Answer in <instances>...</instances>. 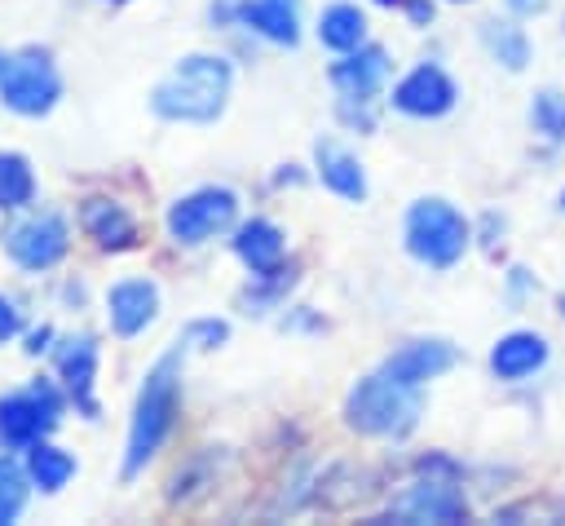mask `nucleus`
Returning a JSON list of instances; mask_svg holds the SVG:
<instances>
[{
	"instance_id": "obj_1",
	"label": "nucleus",
	"mask_w": 565,
	"mask_h": 526,
	"mask_svg": "<svg viewBox=\"0 0 565 526\" xmlns=\"http://www.w3.org/2000/svg\"><path fill=\"white\" fill-rule=\"evenodd\" d=\"M181 362H185V340H177L168 354H159L150 362V371L141 376L132 415H128V433H124V460H119V477L137 482L146 473V464L163 451V442L172 438L177 424V407H181Z\"/></svg>"
},
{
	"instance_id": "obj_2",
	"label": "nucleus",
	"mask_w": 565,
	"mask_h": 526,
	"mask_svg": "<svg viewBox=\"0 0 565 526\" xmlns=\"http://www.w3.org/2000/svg\"><path fill=\"white\" fill-rule=\"evenodd\" d=\"M234 62L225 53H185L150 88V111L163 124H216L230 106Z\"/></svg>"
},
{
	"instance_id": "obj_3",
	"label": "nucleus",
	"mask_w": 565,
	"mask_h": 526,
	"mask_svg": "<svg viewBox=\"0 0 565 526\" xmlns=\"http://www.w3.org/2000/svg\"><path fill=\"white\" fill-rule=\"evenodd\" d=\"M424 415L419 385H402L388 371L362 376L344 398V424L362 438H406Z\"/></svg>"
},
{
	"instance_id": "obj_4",
	"label": "nucleus",
	"mask_w": 565,
	"mask_h": 526,
	"mask_svg": "<svg viewBox=\"0 0 565 526\" xmlns=\"http://www.w3.org/2000/svg\"><path fill=\"white\" fill-rule=\"evenodd\" d=\"M66 407H71V398L57 385V376H31L22 389L0 393V451L22 455L26 446L53 438Z\"/></svg>"
},
{
	"instance_id": "obj_5",
	"label": "nucleus",
	"mask_w": 565,
	"mask_h": 526,
	"mask_svg": "<svg viewBox=\"0 0 565 526\" xmlns=\"http://www.w3.org/2000/svg\"><path fill=\"white\" fill-rule=\"evenodd\" d=\"M62 102V71L49 49L22 44L0 53V106L18 119H44Z\"/></svg>"
},
{
	"instance_id": "obj_6",
	"label": "nucleus",
	"mask_w": 565,
	"mask_h": 526,
	"mask_svg": "<svg viewBox=\"0 0 565 526\" xmlns=\"http://www.w3.org/2000/svg\"><path fill=\"white\" fill-rule=\"evenodd\" d=\"M402 239H406V252L428 265V270H450L463 252H468V239H472V225L468 217L441 199V194H424L406 208V221H402Z\"/></svg>"
},
{
	"instance_id": "obj_7",
	"label": "nucleus",
	"mask_w": 565,
	"mask_h": 526,
	"mask_svg": "<svg viewBox=\"0 0 565 526\" xmlns=\"http://www.w3.org/2000/svg\"><path fill=\"white\" fill-rule=\"evenodd\" d=\"M238 225V194L230 186H194L163 212V230L177 248H203Z\"/></svg>"
},
{
	"instance_id": "obj_8",
	"label": "nucleus",
	"mask_w": 565,
	"mask_h": 526,
	"mask_svg": "<svg viewBox=\"0 0 565 526\" xmlns=\"http://www.w3.org/2000/svg\"><path fill=\"white\" fill-rule=\"evenodd\" d=\"M4 256L22 270V274H49L66 261L71 252V221L57 208H26L18 212V221L4 230L0 239Z\"/></svg>"
},
{
	"instance_id": "obj_9",
	"label": "nucleus",
	"mask_w": 565,
	"mask_h": 526,
	"mask_svg": "<svg viewBox=\"0 0 565 526\" xmlns=\"http://www.w3.org/2000/svg\"><path fill=\"white\" fill-rule=\"evenodd\" d=\"M419 469H424V477H415L411 486H402V495H393L388 517L393 522H463L468 499L450 477L455 469L441 455L424 460Z\"/></svg>"
},
{
	"instance_id": "obj_10",
	"label": "nucleus",
	"mask_w": 565,
	"mask_h": 526,
	"mask_svg": "<svg viewBox=\"0 0 565 526\" xmlns=\"http://www.w3.org/2000/svg\"><path fill=\"white\" fill-rule=\"evenodd\" d=\"M49 362H53V376H57V385L66 389L71 407H75L84 420H97V415H102V402H97L102 345H97V336H88V332L57 336L53 349H49Z\"/></svg>"
},
{
	"instance_id": "obj_11",
	"label": "nucleus",
	"mask_w": 565,
	"mask_h": 526,
	"mask_svg": "<svg viewBox=\"0 0 565 526\" xmlns=\"http://www.w3.org/2000/svg\"><path fill=\"white\" fill-rule=\"evenodd\" d=\"M75 225H79V234H84L97 252H106V256L132 252V248L141 243V225H137L132 208H128L124 199H115V194H84V199L75 203Z\"/></svg>"
},
{
	"instance_id": "obj_12",
	"label": "nucleus",
	"mask_w": 565,
	"mask_h": 526,
	"mask_svg": "<svg viewBox=\"0 0 565 526\" xmlns=\"http://www.w3.org/2000/svg\"><path fill=\"white\" fill-rule=\"evenodd\" d=\"M459 102V88L455 80L437 66V62H419L411 66L393 88H388V106L397 115H411V119H441L450 115Z\"/></svg>"
},
{
	"instance_id": "obj_13",
	"label": "nucleus",
	"mask_w": 565,
	"mask_h": 526,
	"mask_svg": "<svg viewBox=\"0 0 565 526\" xmlns=\"http://www.w3.org/2000/svg\"><path fill=\"white\" fill-rule=\"evenodd\" d=\"M106 327L110 336L119 340H137L154 318H159V305H163V292L154 278L137 274V278H119L106 287Z\"/></svg>"
},
{
	"instance_id": "obj_14",
	"label": "nucleus",
	"mask_w": 565,
	"mask_h": 526,
	"mask_svg": "<svg viewBox=\"0 0 565 526\" xmlns=\"http://www.w3.org/2000/svg\"><path fill=\"white\" fill-rule=\"evenodd\" d=\"M455 362H459V349H455L450 340H441V336H419V340L397 345V349L380 362V371H388V376L402 380V385H419V389H424L428 380L446 376Z\"/></svg>"
},
{
	"instance_id": "obj_15",
	"label": "nucleus",
	"mask_w": 565,
	"mask_h": 526,
	"mask_svg": "<svg viewBox=\"0 0 565 526\" xmlns=\"http://www.w3.org/2000/svg\"><path fill=\"white\" fill-rule=\"evenodd\" d=\"M327 80L340 97H366L375 102V93L384 88L388 80V53L380 44H362V49H349L340 53L331 66H327Z\"/></svg>"
},
{
	"instance_id": "obj_16",
	"label": "nucleus",
	"mask_w": 565,
	"mask_h": 526,
	"mask_svg": "<svg viewBox=\"0 0 565 526\" xmlns=\"http://www.w3.org/2000/svg\"><path fill=\"white\" fill-rule=\"evenodd\" d=\"M313 172H318V181L335 194V199H344V203H362L366 199V168L358 164V155L353 150H344L340 141H331V137H318L313 141Z\"/></svg>"
},
{
	"instance_id": "obj_17",
	"label": "nucleus",
	"mask_w": 565,
	"mask_h": 526,
	"mask_svg": "<svg viewBox=\"0 0 565 526\" xmlns=\"http://www.w3.org/2000/svg\"><path fill=\"white\" fill-rule=\"evenodd\" d=\"M230 248L234 256L247 265V274H269L274 265L287 261V234L269 221V217H247L230 230Z\"/></svg>"
},
{
	"instance_id": "obj_18",
	"label": "nucleus",
	"mask_w": 565,
	"mask_h": 526,
	"mask_svg": "<svg viewBox=\"0 0 565 526\" xmlns=\"http://www.w3.org/2000/svg\"><path fill=\"white\" fill-rule=\"evenodd\" d=\"M238 27L278 49H296L300 44V0H238Z\"/></svg>"
},
{
	"instance_id": "obj_19",
	"label": "nucleus",
	"mask_w": 565,
	"mask_h": 526,
	"mask_svg": "<svg viewBox=\"0 0 565 526\" xmlns=\"http://www.w3.org/2000/svg\"><path fill=\"white\" fill-rule=\"evenodd\" d=\"M547 362V340L539 332H508L490 349V371L494 380H525Z\"/></svg>"
},
{
	"instance_id": "obj_20",
	"label": "nucleus",
	"mask_w": 565,
	"mask_h": 526,
	"mask_svg": "<svg viewBox=\"0 0 565 526\" xmlns=\"http://www.w3.org/2000/svg\"><path fill=\"white\" fill-rule=\"evenodd\" d=\"M22 469H26V477H31V491H35V495H62V491L71 486V477L79 473L75 455H71L66 446H57L53 438H44V442L26 446V451H22Z\"/></svg>"
},
{
	"instance_id": "obj_21",
	"label": "nucleus",
	"mask_w": 565,
	"mask_h": 526,
	"mask_svg": "<svg viewBox=\"0 0 565 526\" xmlns=\"http://www.w3.org/2000/svg\"><path fill=\"white\" fill-rule=\"evenodd\" d=\"M318 40H322V49H331V53L362 49V44H366V13H362L353 0H331V4L318 13Z\"/></svg>"
},
{
	"instance_id": "obj_22",
	"label": "nucleus",
	"mask_w": 565,
	"mask_h": 526,
	"mask_svg": "<svg viewBox=\"0 0 565 526\" xmlns=\"http://www.w3.org/2000/svg\"><path fill=\"white\" fill-rule=\"evenodd\" d=\"M216 469H221V455H216V446H199L172 477H168V504L177 508H185V504H194V499H203L212 486H216Z\"/></svg>"
},
{
	"instance_id": "obj_23",
	"label": "nucleus",
	"mask_w": 565,
	"mask_h": 526,
	"mask_svg": "<svg viewBox=\"0 0 565 526\" xmlns=\"http://www.w3.org/2000/svg\"><path fill=\"white\" fill-rule=\"evenodd\" d=\"M35 194H40V181H35V168L22 150H0V212H26L35 208Z\"/></svg>"
},
{
	"instance_id": "obj_24",
	"label": "nucleus",
	"mask_w": 565,
	"mask_h": 526,
	"mask_svg": "<svg viewBox=\"0 0 565 526\" xmlns=\"http://www.w3.org/2000/svg\"><path fill=\"white\" fill-rule=\"evenodd\" d=\"M296 278H300V265L296 261H282V265H274L269 274H252V283L238 292V305H243V314H269V309H278L282 301H287V292L296 287Z\"/></svg>"
},
{
	"instance_id": "obj_25",
	"label": "nucleus",
	"mask_w": 565,
	"mask_h": 526,
	"mask_svg": "<svg viewBox=\"0 0 565 526\" xmlns=\"http://www.w3.org/2000/svg\"><path fill=\"white\" fill-rule=\"evenodd\" d=\"M26 499H31V477L22 469V455L0 451V526L18 522L22 508H26Z\"/></svg>"
},
{
	"instance_id": "obj_26",
	"label": "nucleus",
	"mask_w": 565,
	"mask_h": 526,
	"mask_svg": "<svg viewBox=\"0 0 565 526\" xmlns=\"http://www.w3.org/2000/svg\"><path fill=\"white\" fill-rule=\"evenodd\" d=\"M481 40H486V49H490L508 71H521V66L530 62V40H525V31L512 27V22H499V18L481 22Z\"/></svg>"
},
{
	"instance_id": "obj_27",
	"label": "nucleus",
	"mask_w": 565,
	"mask_h": 526,
	"mask_svg": "<svg viewBox=\"0 0 565 526\" xmlns=\"http://www.w3.org/2000/svg\"><path fill=\"white\" fill-rule=\"evenodd\" d=\"M530 119H534V128H539L547 141H565V97H561L556 88H543V93H534Z\"/></svg>"
},
{
	"instance_id": "obj_28",
	"label": "nucleus",
	"mask_w": 565,
	"mask_h": 526,
	"mask_svg": "<svg viewBox=\"0 0 565 526\" xmlns=\"http://www.w3.org/2000/svg\"><path fill=\"white\" fill-rule=\"evenodd\" d=\"M181 340H185V349H221L230 340V323L225 318H190Z\"/></svg>"
},
{
	"instance_id": "obj_29",
	"label": "nucleus",
	"mask_w": 565,
	"mask_h": 526,
	"mask_svg": "<svg viewBox=\"0 0 565 526\" xmlns=\"http://www.w3.org/2000/svg\"><path fill=\"white\" fill-rule=\"evenodd\" d=\"M22 332H26V309H22V301L0 287V345H13Z\"/></svg>"
},
{
	"instance_id": "obj_30",
	"label": "nucleus",
	"mask_w": 565,
	"mask_h": 526,
	"mask_svg": "<svg viewBox=\"0 0 565 526\" xmlns=\"http://www.w3.org/2000/svg\"><path fill=\"white\" fill-rule=\"evenodd\" d=\"M335 115H340V124H349L358 133H371L375 128V102H366V97H340L335 102Z\"/></svg>"
},
{
	"instance_id": "obj_31",
	"label": "nucleus",
	"mask_w": 565,
	"mask_h": 526,
	"mask_svg": "<svg viewBox=\"0 0 565 526\" xmlns=\"http://www.w3.org/2000/svg\"><path fill=\"white\" fill-rule=\"evenodd\" d=\"M53 340H57V332H53V323H40V327H26V332H22V354H26V358H40V354H49V349H53Z\"/></svg>"
},
{
	"instance_id": "obj_32",
	"label": "nucleus",
	"mask_w": 565,
	"mask_h": 526,
	"mask_svg": "<svg viewBox=\"0 0 565 526\" xmlns=\"http://www.w3.org/2000/svg\"><path fill=\"white\" fill-rule=\"evenodd\" d=\"M406 18L415 27H428L433 22V0H406Z\"/></svg>"
},
{
	"instance_id": "obj_33",
	"label": "nucleus",
	"mask_w": 565,
	"mask_h": 526,
	"mask_svg": "<svg viewBox=\"0 0 565 526\" xmlns=\"http://www.w3.org/2000/svg\"><path fill=\"white\" fill-rule=\"evenodd\" d=\"M305 172H300V164H282L278 172H274V186H296Z\"/></svg>"
},
{
	"instance_id": "obj_34",
	"label": "nucleus",
	"mask_w": 565,
	"mask_h": 526,
	"mask_svg": "<svg viewBox=\"0 0 565 526\" xmlns=\"http://www.w3.org/2000/svg\"><path fill=\"white\" fill-rule=\"evenodd\" d=\"M508 283H512V296H521V292H525L534 278H530V270H512V278H508Z\"/></svg>"
},
{
	"instance_id": "obj_35",
	"label": "nucleus",
	"mask_w": 565,
	"mask_h": 526,
	"mask_svg": "<svg viewBox=\"0 0 565 526\" xmlns=\"http://www.w3.org/2000/svg\"><path fill=\"white\" fill-rule=\"evenodd\" d=\"M512 9H521V13H539L543 9V0H508Z\"/></svg>"
},
{
	"instance_id": "obj_36",
	"label": "nucleus",
	"mask_w": 565,
	"mask_h": 526,
	"mask_svg": "<svg viewBox=\"0 0 565 526\" xmlns=\"http://www.w3.org/2000/svg\"><path fill=\"white\" fill-rule=\"evenodd\" d=\"M375 4H384V9H393V4H406V0H375Z\"/></svg>"
},
{
	"instance_id": "obj_37",
	"label": "nucleus",
	"mask_w": 565,
	"mask_h": 526,
	"mask_svg": "<svg viewBox=\"0 0 565 526\" xmlns=\"http://www.w3.org/2000/svg\"><path fill=\"white\" fill-rule=\"evenodd\" d=\"M102 4H128V0H102Z\"/></svg>"
},
{
	"instance_id": "obj_38",
	"label": "nucleus",
	"mask_w": 565,
	"mask_h": 526,
	"mask_svg": "<svg viewBox=\"0 0 565 526\" xmlns=\"http://www.w3.org/2000/svg\"><path fill=\"white\" fill-rule=\"evenodd\" d=\"M561 212H565V194H561Z\"/></svg>"
},
{
	"instance_id": "obj_39",
	"label": "nucleus",
	"mask_w": 565,
	"mask_h": 526,
	"mask_svg": "<svg viewBox=\"0 0 565 526\" xmlns=\"http://www.w3.org/2000/svg\"><path fill=\"white\" fill-rule=\"evenodd\" d=\"M561 314H565V301H561Z\"/></svg>"
}]
</instances>
